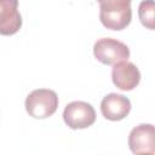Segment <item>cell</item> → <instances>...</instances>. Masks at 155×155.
<instances>
[{"label":"cell","mask_w":155,"mask_h":155,"mask_svg":"<svg viewBox=\"0 0 155 155\" xmlns=\"http://www.w3.org/2000/svg\"><path fill=\"white\" fill-rule=\"evenodd\" d=\"M101 23L110 30L125 29L132 19V0H97Z\"/></svg>","instance_id":"6da1fadb"},{"label":"cell","mask_w":155,"mask_h":155,"mask_svg":"<svg viewBox=\"0 0 155 155\" xmlns=\"http://www.w3.org/2000/svg\"><path fill=\"white\" fill-rule=\"evenodd\" d=\"M58 103V96L53 90L38 88L27 96L24 107L29 116L34 119H46L56 113Z\"/></svg>","instance_id":"7a4b0ae2"},{"label":"cell","mask_w":155,"mask_h":155,"mask_svg":"<svg viewBox=\"0 0 155 155\" xmlns=\"http://www.w3.org/2000/svg\"><path fill=\"white\" fill-rule=\"evenodd\" d=\"M93 56L105 65H114L130 58V48L122 41L113 38H102L93 45Z\"/></svg>","instance_id":"3957f363"},{"label":"cell","mask_w":155,"mask_h":155,"mask_svg":"<svg viewBox=\"0 0 155 155\" xmlns=\"http://www.w3.org/2000/svg\"><path fill=\"white\" fill-rule=\"evenodd\" d=\"M63 120L71 130H82L92 126L96 121V111L93 107L82 101H74L65 105Z\"/></svg>","instance_id":"277c9868"},{"label":"cell","mask_w":155,"mask_h":155,"mask_svg":"<svg viewBox=\"0 0 155 155\" xmlns=\"http://www.w3.org/2000/svg\"><path fill=\"white\" fill-rule=\"evenodd\" d=\"M128 147L133 154L155 153V132L151 124H140L128 134Z\"/></svg>","instance_id":"5b68a950"},{"label":"cell","mask_w":155,"mask_h":155,"mask_svg":"<svg viewBox=\"0 0 155 155\" xmlns=\"http://www.w3.org/2000/svg\"><path fill=\"white\" fill-rule=\"evenodd\" d=\"M113 84L121 91H132L140 81V71L131 62L122 61L114 64L111 70Z\"/></svg>","instance_id":"8992f818"},{"label":"cell","mask_w":155,"mask_h":155,"mask_svg":"<svg viewBox=\"0 0 155 155\" xmlns=\"http://www.w3.org/2000/svg\"><path fill=\"white\" fill-rule=\"evenodd\" d=\"M22 27L18 0H0V35L10 36Z\"/></svg>","instance_id":"52a82bcc"},{"label":"cell","mask_w":155,"mask_h":155,"mask_svg":"<svg viewBox=\"0 0 155 155\" xmlns=\"http://www.w3.org/2000/svg\"><path fill=\"white\" fill-rule=\"evenodd\" d=\"M102 115L110 121H120L131 111V102L119 93H109L101 102Z\"/></svg>","instance_id":"ba28073f"},{"label":"cell","mask_w":155,"mask_h":155,"mask_svg":"<svg viewBox=\"0 0 155 155\" xmlns=\"http://www.w3.org/2000/svg\"><path fill=\"white\" fill-rule=\"evenodd\" d=\"M138 16L140 23L149 30L155 28V5L154 0H143L138 6Z\"/></svg>","instance_id":"9c48e42d"}]
</instances>
